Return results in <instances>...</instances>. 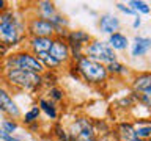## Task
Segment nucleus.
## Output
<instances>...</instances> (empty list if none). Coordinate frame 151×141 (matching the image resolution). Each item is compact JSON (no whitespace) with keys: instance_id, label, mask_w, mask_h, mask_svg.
<instances>
[{"instance_id":"nucleus-1","label":"nucleus","mask_w":151,"mask_h":141,"mask_svg":"<svg viewBox=\"0 0 151 141\" xmlns=\"http://www.w3.org/2000/svg\"><path fill=\"white\" fill-rule=\"evenodd\" d=\"M2 78L9 86L22 91H38L42 86V75L24 69H8L2 72Z\"/></svg>"},{"instance_id":"nucleus-2","label":"nucleus","mask_w":151,"mask_h":141,"mask_svg":"<svg viewBox=\"0 0 151 141\" xmlns=\"http://www.w3.org/2000/svg\"><path fill=\"white\" fill-rule=\"evenodd\" d=\"M74 69L79 75V80H83L85 83L93 85V86H101L109 80V74L106 66L101 63L82 56L77 63H74Z\"/></svg>"},{"instance_id":"nucleus-3","label":"nucleus","mask_w":151,"mask_h":141,"mask_svg":"<svg viewBox=\"0 0 151 141\" xmlns=\"http://www.w3.org/2000/svg\"><path fill=\"white\" fill-rule=\"evenodd\" d=\"M0 66H2V72L8 69H24L41 75L46 72L44 66L40 63V60L28 50H17L9 53L5 60L0 61Z\"/></svg>"},{"instance_id":"nucleus-4","label":"nucleus","mask_w":151,"mask_h":141,"mask_svg":"<svg viewBox=\"0 0 151 141\" xmlns=\"http://www.w3.org/2000/svg\"><path fill=\"white\" fill-rule=\"evenodd\" d=\"M83 56L96 61V63H101L104 66L118 60L115 52L109 47V44L106 41H101V39H91L90 41L83 49Z\"/></svg>"},{"instance_id":"nucleus-5","label":"nucleus","mask_w":151,"mask_h":141,"mask_svg":"<svg viewBox=\"0 0 151 141\" xmlns=\"http://www.w3.org/2000/svg\"><path fill=\"white\" fill-rule=\"evenodd\" d=\"M27 39L25 35V22L22 24H6L0 22V44L8 47L9 50L13 47H17Z\"/></svg>"},{"instance_id":"nucleus-6","label":"nucleus","mask_w":151,"mask_h":141,"mask_svg":"<svg viewBox=\"0 0 151 141\" xmlns=\"http://www.w3.org/2000/svg\"><path fill=\"white\" fill-rule=\"evenodd\" d=\"M69 141H96L98 135L93 129V121L90 118L79 116L69 127Z\"/></svg>"},{"instance_id":"nucleus-7","label":"nucleus","mask_w":151,"mask_h":141,"mask_svg":"<svg viewBox=\"0 0 151 141\" xmlns=\"http://www.w3.org/2000/svg\"><path fill=\"white\" fill-rule=\"evenodd\" d=\"M25 35L27 38H55V30L49 21L33 16L25 21Z\"/></svg>"},{"instance_id":"nucleus-8","label":"nucleus","mask_w":151,"mask_h":141,"mask_svg":"<svg viewBox=\"0 0 151 141\" xmlns=\"http://www.w3.org/2000/svg\"><path fill=\"white\" fill-rule=\"evenodd\" d=\"M0 111L3 115H6L8 119H13V121L21 118V110H19L17 103L14 102L11 91L8 88H5L3 85H0Z\"/></svg>"},{"instance_id":"nucleus-9","label":"nucleus","mask_w":151,"mask_h":141,"mask_svg":"<svg viewBox=\"0 0 151 141\" xmlns=\"http://www.w3.org/2000/svg\"><path fill=\"white\" fill-rule=\"evenodd\" d=\"M49 55L58 61L61 66L71 64V55H69V46L65 41V38H58L55 36L52 41V46L49 49Z\"/></svg>"},{"instance_id":"nucleus-10","label":"nucleus","mask_w":151,"mask_h":141,"mask_svg":"<svg viewBox=\"0 0 151 141\" xmlns=\"http://www.w3.org/2000/svg\"><path fill=\"white\" fill-rule=\"evenodd\" d=\"M131 88H132V93L134 94L151 93V74L148 70L135 74L132 82H131Z\"/></svg>"},{"instance_id":"nucleus-11","label":"nucleus","mask_w":151,"mask_h":141,"mask_svg":"<svg viewBox=\"0 0 151 141\" xmlns=\"http://www.w3.org/2000/svg\"><path fill=\"white\" fill-rule=\"evenodd\" d=\"M120 27H121L120 19L110 13H106L99 17V30H101V33H106V35L110 36L113 33L120 31Z\"/></svg>"},{"instance_id":"nucleus-12","label":"nucleus","mask_w":151,"mask_h":141,"mask_svg":"<svg viewBox=\"0 0 151 141\" xmlns=\"http://www.w3.org/2000/svg\"><path fill=\"white\" fill-rule=\"evenodd\" d=\"M93 38L90 36V33L83 30H74L68 31V35L65 36V41L68 42L69 47H77V49H85V46L91 41Z\"/></svg>"},{"instance_id":"nucleus-13","label":"nucleus","mask_w":151,"mask_h":141,"mask_svg":"<svg viewBox=\"0 0 151 141\" xmlns=\"http://www.w3.org/2000/svg\"><path fill=\"white\" fill-rule=\"evenodd\" d=\"M54 38H27V50L33 55L49 52Z\"/></svg>"},{"instance_id":"nucleus-14","label":"nucleus","mask_w":151,"mask_h":141,"mask_svg":"<svg viewBox=\"0 0 151 141\" xmlns=\"http://www.w3.org/2000/svg\"><path fill=\"white\" fill-rule=\"evenodd\" d=\"M151 49V39L145 36H134L131 46V55L132 58H140V56L148 55V52Z\"/></svg>"},{"instance_id":"nucleus-15","label":"nucleus","mask_w":151,"mask_h":141,"mask_svg":"<svg viewBox=\"0 0 151 141\" xmlns=\"http://www.w3.org/2000/svg\"><path fill=\"white\" fill-rule=\"evenodd\" d=\"M115 135L116 138L120 141H142L135 136V130H134V125H132V122H120V124H116L115 127Z\"/></svg>"},{"instance_id":"nucleus-16","label":"nucleus","mask_w":151,"mask_h":141,"mask_svg":"<svg viewBox=\"0 0 151 141\" xmlns=\"http://www.w3.org/2000/svg\"><path fill=\"white\" fill-rule=\"evenodd\" d=\"M57 13L58 11H57L55 3L50 2V0H40V2L36 3V17L50 21V17H54Z\"/></svg>"},{"instance_id":"nucleus-17","label":"nucleus","mask_w":151,"mask_h":141,"mask_svg":"<svg viewBox=\"0 0 151 141\" xmlns=\"http://www.w3.org/2000/svg\"><path fill=\"white\" fill-rule=\"evenodd\" d=\"M107 44L116 53V52H123V50L127 49V46H129V39H127V36L123 35L121 31H116V33H113V35L109 36Z\"/></svg>"},{"instance_id":"nucleus-18","label":"nucleus","mask_w":151,"mask_h":141,"mask_svg":"<svg viewBox=\"0 0 151 141\" xmlns=\"http://www.w3.org/2000/svg\"><path fill=\"white\" fill-rule=\"evenodd\" d=\"M38 108H40V111L44 113L50 121H55L57 118H58V108H57L55 103L50 102L47 97H41L40 100H38Z\"/></svg>"},{"instance_id":"nucleus-19","label":"nucleus","mask_w":151,"mask_h":141,"mask_svg":"<svg viewBox=\"0 0 151 141\" xmlns=\"http://www.w3.org/2000/svg\"><path fill=\"white\" fill-rule=\"evenodd\" d=\"M134 125V130H135V136L139 140H150L151 138V124L148 119H139V121H134L132 122Z\"/></svg>"},{"instance_id":"nucleus-20","label":"nucleus","mask_w":151,"mask_h":141,"mask_svg":"<svg viewBox=\"0 0 151 141\" xmlns=\"http://www.w3.org/2000/svg\"><path fill=\"white\" fill-rule=\"evenodd\" d=\"M106 69H107L109 77H110V75H113V77H126V75L129 74V68L118 60L113 61V63L106 64Z\"/></svg>"},{"instance_id":"nucleus-21","label":"nucleus","mask_w":151,"mask_h":141,"mask_svg":"<svg viewBox=\"0 0 151 141\" xmlns=\"http://www.w3.org/2000/svg\"><path fill=\"white\" fill-rule=\"evenodd\" d=\"M35 56H36L38 60H40V63L44 66L46 70H52V72H54L55 69L61 68V64L54 58V56L49 55V52H46V53H38V55H35Z\"/></svg>"},{"instance_id":"nucleus-22","label":"nucleus","mask_w":151,"mask_h":141,"mask_svg":"<svg viewBox=\"0 0 151 141\" xmlns=\"http://www.w3.org/2000/svg\"><path fill=\"white\" fill-rule=\"evenodd\" d=\"M40 116H41V111L38 105H33L28 111H25V115L22 116V122L25 125H30V124H35V122L40 121Z\"/></svg>"},{"instance_id":"nucleus-23","label":"nucleus","mask_w":151,"mask_h":141,"mask_svg":"<svg viewBox=\"0 0 151 141\" xmlns=\"http://www.w3.org/2000/svg\"><path fill=\"white\" fill-rule=\"evenodd\" d=\"M127 6H129L135 14H150V11H151L148 3L142 2V0H131V2L127 3Z\"/></svg>"},{"instance_id":"nucleus-24","label":"nucleus","mask_w":151,"mask_h":141,"mask_svg":"<svg viewBox=\"0 0 151 141\" xmlns=\"http://www.w3.org/2000/svg\"><path fill=\"white\" fill-rule=\"evenodd\" d=\"M47 99H49L50 102H54V103L61 102L65 99V91L60 86L52 85V86H49V89H47Z\"/></svg>"},{"instance_id":"nucleus-25","label":"nucleus","mask_w":151,"mask_h":141,"mask_svg":"<svg viewBox=\"0 0 151 141\" xmlns=\"http://www.w3.org/2000/svg\"><path fill=\"white\" fill-rule=\"evenodd\" d=\"M0 129L3 132H6V133H9V135H14V132L19 129V124L13 119H3L2 124H0Z\"/></svg>"},{"instance_id":"nucleus-26","label":"nucleus","mask_w":151,"mask_h":141,"mask_svg":"<svg viewBox=\"0 0 151 141\" xmlns=\"http://www.w3.org/2000/svg\"><path fill=\"white\" fill-rule=\"evenodd\" d=\"M54 136L57 138V141H69L68 130H65L63 125H60V124H57L54 127Z\"/></svg>"},{"instance_id":"nucleus-27","label":"nucleus","mask_w":151,"mask_h":141,"mask_svg":"<svg viewBox=\"0 0 151 141\" xmlns=\"http://www.w3.org/2000/svg\"><path fill=\"white\" fill-rule=\"evenodd\" d=\"M96 141H120L116 138V135H115V132L113 130H110L109 133H106V135H101V136H98V140Z\"/></svg>"},{"instance_id":"nucleus-28","label":"nucleus","mask_w":151,"mask_h":141,"mask_svg":"<svg viewBox=\"0 0 151 141\" xmlns=\"http://www.w3.org/2000/svg\"><path fill=\"white\" fill-rule=\"evenodd\" d=\"M0 141H22V140L17 138V136H14V135H9V133H6V132H3L0 129Z\"/></svg>"},{"instance_id":"nucleus-29","label":"nucleus","mask_w":151,"mask_h":141,"mask_svg":"<svg viewBox=\"0 0 151 141\" xmlns=\"http://www.w3.org/2000/svg\"><path fill=\"white\" fill-rule=\"evenodd\" d=\"M115 6H116V9H120L121 13L127 14V16H135V13L132 11V9H131L129 6H127V5H124V3H116Z\"/></svg>"},{"instance_id":"nucleus-30","label":"nucleus","mask_w":151,"mask_h":141,"mask_svg":"<svg viewBox=\"0 0 151 141\" xmlns=\"http://www.w3.org/2000/svg\"><path fill=\"white\" fill-rule=\"evenodd\" d=\"M8 55H9V49H8V47H5L3 44H0V61L5 60Z\"/></svg>"},{"instance_id":"nucleus-31","label":"nucleus","mask_w":151,"mask_h":141,"mask_svg":"<svg viewBox=\"0 0 151 141\" xmlns=\"http://www.w3.org/2000/svg\"><path fill=\"white\" fill-rule=\"evenodd\" d=\"M140 25H142V19H140V16H137L134 24H132V27H134V28H140Z\"/></svg>"},{"instance_id":"nucleus-32","label":"nucleus","mask_w":151,"mask_h":141,"mask_svg":"<svg viewBox=\"0 0 151 141\" xmlns=\"http://www.w3.org/2000/svg\"><path fill=\"white\" fill-rule=\"evenodd\" d=\"M8 8V3L5 2V0H0V13L3 11V9H6Z\"/></svg>"},{"instance_id":"nucleus-33","label":"nucleus","mask_w":151,"mask_h":141,"mask_svg":"<svg viewBox=\"0 0 151 141\" xmlns=\"http://www.w3.org/2000/svg\"><path fill=\"white\" fill-rule=\"evenodd\" d=\"M0 75H2V66H0Z\"/></svg>"},{"instance_id":"nucleus-34","label":"nucleus","mask_w":151,"mask_h":141,"mask_svg":"<svg viewBox=\"0 0 151 141\" xmlns=\"http://www.w3.org/2000/svg\"><path fill=\"white\" fill-rule=\"evenodd\" d=\"M143 141H151V140H143Z\"/></svg>"}]
</instances>
